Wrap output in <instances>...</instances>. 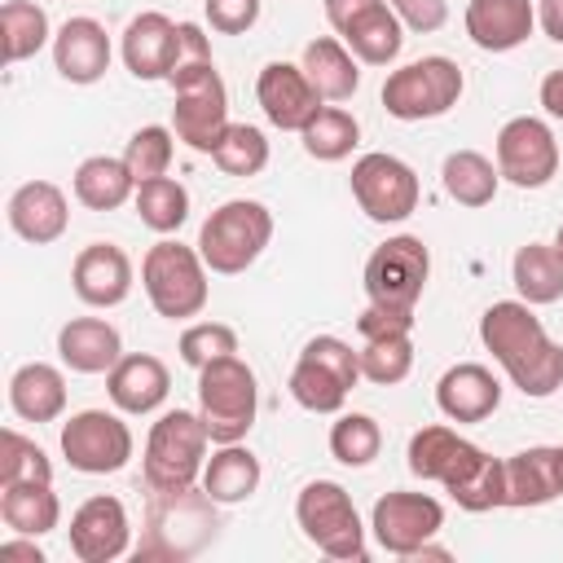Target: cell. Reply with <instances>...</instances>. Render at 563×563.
Returning a JSON list of instances; mask_svg holds the SVG:
<instances>
[{"mask_svg":"<svg viewBox=\"0 0 563 563\" xmlns=\"http://www.w3.org/2000/svg\"><path fill=\"white\" fill-rule=\"evenodd\" d=\"M339 40L352 48V57L361 66H391L405 48V26L391 13V4L383 0L378 9H369L365 18H356L347 31H339Z\"/></svg>","mask_w":563,"mask_h":563,"instance_id":"obj_35","label":"cell"},{"mask_svg":"<svg viewBox=\"0 0 563 563\" xmlns=\"http://www.w3.org/2000/svg\"><path fill=\"white\" fill-rule=\"evenodd\" d=\"M427 277H431L427 242L413 238V233H396L383 246H374L369 260H365V299L374 308L413 317V308L427 290Z\"/></svg>","mask_w":563,"mask_h":563,"instance_id":"obj_10","label":"cell"},{"mask_svg":"<svg viewBox=\"0 0 563 563\" xmlns=\"http://www.w3.org/2000/svg\"><path fill=\"white\" fill-rule=\"evenodd\" d=\"M361 356V378L374 387H396L409 378L413 369V330H391V334H374L361 339L356 347Z\"/></svg>","mask_w":563,"mask_h":563,"instance_id":"obj_38","label":"cell"},{"mask_svg":"<svg viewBox=\"0 0 563 563\" xmlns=\"http://www.w3.org/2000/svg\"><path fill=\"white\" fill-rule=\"evenodd\" d=\"M383 449V427L369 413H339L330 427V453L343 466H369Z\"/></svg>","mask_w":563,"mask_h":563,"instance_id":"obj_42","label":"cell"},{"mask_svg":"<svg viewBox=\"0 0 563 563\" xmlns=\"http://www.w3.org/2000/svg\"><path fill=\"white\" fill-rule=\"evenodd\" d=\"M70 189H75V202H79V207H88V211H114V207H123V202L136 194V180H132L123 154H119V158L92 154V158H84V163L75 167Z\"/></svg>","mask_w":563,"mask_h":563,"instance_id":"obj_33","label":"cell"},{"mask_svg":"<svg viewBox=\"0 0 563 563\" xmlns=\"http://www.w3.org/2000/svg\"><path fill=\"white\" fill-rule=\"evenodd\" d=\"M352 198L374 224H400L418 211L422 185L405 158L387 150H369L352 163Z\"/></svg>","mask_w":563,"mask_h":563,"instance_id":"obj_11","label":"cell"},{"mask_svg":"<svg viewBox=\"0 0 563 563\" xmlns=\"http://www.w3.org/2000/svg\"><path fill=\"white\" fill-rule=\"evenodd\" d=\"M510 282H515L519 299L532 308L559 303L563 299V255L554 251V242H523L510 260Z\"/></svg>","mask_w":563,"mask_h":563,"instance_id":"obj_34","label":"cell"},{"mask_svg":"<svg viewBox=\"0 0 563 563\" xmlns=\"http://www.w3.org/2000/svg\"><path fill=\"white\" fill-rule=\"evenodd\" d=\"M176 347H180V361L185 365L202 369V365L238 352V330L224 325V321H194V325L180 330V343Z\"/></svg>","mask_w":563,"mask_h":563,"instance_id":"obj_44","label":"cell"},{"mask_svg":"<svg viewBox=\"0 0 563 563\" xmlns=\"http://www.w3.org/2000/svg\"><path fill=\"white\" fill-rule=\"evenodd\" d=\"M180 22H172L167 13H136L128 26H123V40H119V53H123V66L154 84V79H172L176 70V57H180Z\"/></svg>","mask_w":563,"mask_h":563,"instance_id":"obj_17","label":"cell"},{"mask_svg":"<svg viewBox=\"0 0 563 563\" xmlns=\"http://www.w3.org/2000/svg\"><path fill=\"white\" fill-rule=\"evenodd\" d=\"M435 405L449 422H484L501 405V383L479 361H457L435 383Z\"/></svg>","mask_w":563,"mask_h":563,"instance_id":"obj_20","label":"cell"},{"mask_svg":"<svg viewBox=\"0 0 563 563\" xmlns=\"http://www.w3.org/2000/svg\"><path fill=\"white\" fill-rule=\"evenodd\" d=\"M497 172L515 189H541L559 176V141L554 128L537 114H515L497 128Z\"/></svg>","mask_w":563,"mask_h":563,"instance_id":"obj_13","label":"cell"},{"mask_svg":"<svg viewBox=\"0 0 563 563\" xmlns=\"http://www.w3.org/2000/svg\"><path fill=\"white\" fill-rule=\"evenodd\" d=\"M554 251L563 255V224H559V233H554Z\"/></svg>","mask_w":563,"mask_h":563,"instance_id":"obj_54","label":"cell"},{"mask_svg":"<svg viewBox=\"0 0 563 563\" xmlns=\"http://www.w3.org/2000/svg\"><path fill=\"white\" fill-rule=\"evenodd\" d=\"M440 185H444V194H449L457 207L479 211V207H488V202L497 198L501 172H497V163H493L488 154H479V150H453V154H444V163H440Z\"/></svg>","mask_w":563,"mask_h":563,"instance_id":"obj_32","label":"cell"},{"mask_svg":"<svg viewBox=\"0 0 563 563\" xmlns=\"http://www.w3.org/2000/svg\"><path fill=\"white\" fill-rule=\"evenodd\" d=\"M202 9L220 35H246L260 22V0H202Z\"/></svg>","mask_w":563,"mask_h":563,"instance_id":"obj_45","label":"cell"},{"mask_svg":"<svg viewBox=\"0 0 563 563\" xmlns=\"http://www.w3.org/2000/svg\"><path fill=\"white\" fill-rule=\"evenodd\" d=\"M466 79H462V66L453 57H418V62H405L396 66L387 79H383V110L400 123H422V119H440L457 106Z\"/></svg>","mask_w":563,"mask_h":563,"instance_id":"obj_7","label":"cell"},{"mask_svg":"<svg viewBox=\"0 0 563 563\" xmlns=\"http://www.w3.org/2000/svg\"><path fill=\"white\" fill-rule=\"evenodd\" d=\"M440 528H444V506L431 493H405V488H396V493L378 497L374 510H369L374 541L387 554H396V559H413Z\"/></svg>","mask_w":563,"mask_h":563,"instance_id":"obj_14","label":"cell"},{"mask_svg":"<svg viewBox=\"0 0 563 563\" xmlns=\"http://www.w3.org/2000/svg\"><path fill=\"white\" fill-rule=\"evenodd\" d=\"M70 290L88 308H119L132 295V260L114 242H88L70 264Z\"/></svg>","mask_w":563,"mask_h":563,"instance_id":"obj_18","label":"cell"},{"mask_svg":"<svg viewBox=\"0 0 563 563\" xmlns=\"http://www.w3.org/2000/svg\"><path fill=\"white\" fill-rule=\"evenodd\" d=\"M44 44H53L48 13H44L35 0H4V4H0V48H4V66H18V62L35 57Z\"/></svg>","mask_w":563,"mask_h":563,"instance_id":"obj_36","label":"cell"},{"mask_svg":"<svg viewBox=\"0 0 563 563\" xmlns=\"http://www.w3.org/2000/svg\"><path fill=\"white\" fill-rule=\"evenodd\" d=\"M132 545V523L119 497H88L75 515H70V554L79 563H114L123 559Z\"/></svg>","mask_w":563,"mask_h":563,"instance_id":"obj_15","label":"cell"},{"mask_svg":"<svg viewBox=\"0 0 563 563\" xmlns=\"http://www.w3.org/2000/svg\"><path fill=\"white\" fill-rule=\"evenodd\" d=\"M554 457H559V484H563V444H554Z\"/></svg>","mask_w":563,"mask_h":563,"instance_id":"obj_53","label":"cell"},{"mask_svg":"<svg viewBox=\"0 0 563 563\" xmlns=\"http://www.w3.org/2000/svg\"><path fill=\"white\" fill-rule=\"evenodd\" d=\"M211 163L224 176H260L268 167V136L251 123H229L220 145L211 150Z\"/></svg>","mask_w":563,"mask_h":563,"instance_id":"obj_40","label":"cell"},{"mask_svg":"<svg viewBox=\"0 0 563 563\" xmlns=\"http://www.w3.org/2000/svg\"><path fill=\"white\" fill-rule=\"evenodd\" d=\"M537 26L554 44H563V0H537Z\"/></svg>","mask_w":563,"mask_h":563,"instance_id":"obj_52","label":"cell"},{"mask_svg":"<svg viewBox=\"0 0 563 563\" xmlns=\"http://www.w3.org/2000/svg\"><path fill=\"white\" fill-rule=\"evenodd\" d=\"M176 31H180V57H176V66H185V62H211V44H207V35H202L198 22H180Z\"/></svg>","mask_w":563,"mask_h":563,"instance_id":"obj_49","label":"cell"},{"mask_svg":"<svg viewBox=\"0 0 563 563\" xmlns=\"http://www.w3.org/2000/svg\"><path fill=\"white\" fill-rule=\"evenodd\" d=\"M462 26L475 48L510 53L537 31V4L532 0H466Z\"/></svg>","mask_w":563,"mask_h":563,"instance_id":"obj_22","label":"cell"},{"mask_svg":"<svg viewBox=\"0 0 563 563\" xmlns=\"http://www.w3.org/2000/svg\"><path fill=\"white\" fill-rule=\"evenodd\" d=\"M53 66L66 84H97L110 70V35L97 18H66L53 35Z\"/></svg>","mask_w":563,"mask_h":563,"instance_id":"obj_21","label":"cell"},{"mask_svg":"<svg viewBox=\"0 0 563 563\" xmlns=\"http://www.w3.org/2000/svg\"><path fill=\"white\" fill-rule=\"evenodd\" d=\"M559 493L563 484H559L554 444H532L506 457V506L532 510V506H550Z\"/></svg>","mask_w":563,"mask_h":563,"instance_id":"obj_26","label":"cell"},{"mask_svg":"<svg viewBox=\"0 0 563 563\" xmlns=\"http://www.w3.org/2000/svg\"><path fill=\"white\" fill-rule=\"evenodd\" d=\"M207 264L198 255V246H185V242H154L141 260V286H145V299L158 317L167 321H189L207 308V295H211V282H207Z\"/></svg>","mask_w":563,"mask_h":563,"instance_id":"obj_5","label":"cell"},{"mask_svg":"<svg viewBox=\"0 0 563 563\" xmlns=\"http://www.w3.org/2000/svg\"><path fill=\"white\" fill-rule=\"evenodd\" d=\"M299 141H303V154H308V158H317V163H339V158H347V154L356 150L361 123H356V114L343 110V106H321V110L303 123Z\"/></svg>","mask_w":563,"mask_h":563,"instance_id":"obj_37","label":"cell"},{"mask_svg":"<svg viewBox=\"0 0 563 563\" xmlns=\"http://www.w3.org/2000/svg\"><path fill=\"white\" fill-rule=\"evenodd\" d=\"M444 493L462 510H471V515H484V510L506 506V457H493V453H484L475 444L471 457L457 466V475L444 484Z\"/></svg>","mask_w":563,"mask_h":563,"instance_id":"obj_31","label":"cell"},{"mask_svg":"<svg viewBox=\"0 0 563 563\" xmlns=\"http://www.w3.org/2000/svg\"><path fill=\"white\" fill-rule=\"evenodd\" d=\"M264 471H260V457L238 440V444H220L207 466H202V493L216 501V506H238V501H251L255 488H260Z\"/></svg>","mask_w":563,"mask_h":563,"instance_id":"obj_29","label":"cell"},{"mask_svg":"<svg viewBox=\"0 0 563 563\" xmlns=\"http://www.w3.org/2000/svg\"><path fill=\"white\" fill-rule=\"evenodd\" d=\"M255 101H260L264 119L282 132H303V123L325 106L321 92L312 88V79L303 75V66H295V62H268L255 79Z\"/></svg>","mask_w":563,"mask_h":563,"instance_id":"obj_16","label":"cell"},{"mask_svg":"<svg viewBox=\"0 0 563 563\" xmlns=\"http://www.w3.org/2000/svg\"><path fill=\"white\" fill-rule=\"evenodd\" d=\"M57 356L75 374H110L123 356V339L106 317H70L57 330Z\"/></svg>","mask_w":563,"mask_h":563,"instance_id":"obj_24","label":"cell"},{"mask_svg":"<svg viewBox=\"0 0 563 563\" xmlns=\"http://www.w3.org/2000/svg\"><path fill=\"white\" fill-rule=\"evenodd\" d=\"M387 4L400 18V26L418 31V35H431L449 22V0H387Z\"/></svg>","mask_w":563,"mask_h":563,"instance_id":"obj_46","label":"cell"},{"mask_svg":"<svg viewBox=\"0 0 563 563\" xmlns=\"http://www.w3.org/2000/svg\"><path fill=\"white\" fill-rule=\"evenodd\" d=\"M391 330H413V317H400V312H387V308H374V303L356 317V334H361V339L391 334Z\"/></svg>","mask_w":563,"mask_h":563,"instance_id":"obj_47","label":"cell"},{"mask_svg":"<svg viewBox=\"0 0 563 563\" xmlns=\"http://www.w3.org/2000/svg\"><path fill=\"white\" fill-rule=\"evenodd\" d=\"M303 75L312 79V88L321 92V101H347L361 88V62L352 57V48L339 35H317L303 44L299 57Z\"/></svg>","mask_w":563,"mask_h":563,"instance_id":"obj_27","label":"cell"},{"mask_svg":"<svg viewBox=\"0 0 563 563\" xmlns=\"http://www.w3.org/2000/svg\"><path fill=\"white\" fill-rule=\"evenodd\" d=\"M172 132L194 154H211L224 136L229 119V92L216 70V62H185L172 70Z\"/></svg>","mask_w":563,"mask_h":563,"instance_id":"obj_4","label":"cell"},{"mask_svg":"<svg viewBox=\"0 0 563 563\" xmlns=\"http://www.w3.org/2000/svg\"><path fill=\"white\" fill-rule=\"evenodd\" d=\"M207 444L211 435H207L202 413H189V409L158 413V422L145 435V453H141L145 484L154 493H189L202 479Z\"/></svg>","mask_w":563,"mask_h":563,"instance_id":"obj_2","label":"cell"},{"mask_svg":"<svg viewBox=\"0 0 563 563\" xmlns=\"http://www.w3.org/2000/svg\"><path fill=\"white\" fill-rule=\"evenodd\" d=\"M0 519L9 532L22 537H48L62 523V501L53 493V479H22L0 484Z\"/></svg>","mask_w":563,"mask_h":563,"instance_id":"obj_28","label":"cell"},{"mask_svg":"<svg viewBox=\"0 0 563 563\" xmlns=\"http://www.w3.org/2000/svg\"><path fill=\"white\" fill-rule=\"evenodd\" d=\"M383 0H325V22L334 26V35L339 31H347L356 18H365L369 9H378Z\"/></svg>","mask_w":563,"mask_h":563,"instance_id":"obj_48","label":"cell"},{"mask_svg":"<svg viewBox=\"0 0 563 563\" xmlns=\"http://www.w3.org/2000/svg\"><path fill=\"white\" fill-rule=\"evenodd\" d=\"M4 216H9V229H13L22 242L48 246V242H57V238L66 233V224H70V202H66L62 185H53V180H26V185H18V189L9 194Z\"/></svg>","mask_w":563,"mask_h":563,"instance_id":"obj_19","label":"cell"},{"mask_svg":"<svg viewBox=\"0 0 563 563\" xmlns=\"http://www.w3.org/2000/svg\"><path fill=\"white\" fill-rule=\"evenodd\" d=\"M62 457L79 475H114L132 462V431L110 409H79L62 422Z\"/></svg>","mask_w":563,"mask_h":563,"instance_id":"obj_12","label":"cell"},{"mask_svg":"<svg viewBox=\"0 0 563 563\" xmlns=\"http://www.w3.org/2000/svg\"><path fill=\"white\" fill-rule=\"evenodd\" d=\"M479 343L493 352V361L506 369V378L532 396L545 400L563 387V347L545 334L541 317L523 299H497L479 317Z\"/></svg>","mask_w":563,"mask_h":563,"instance_id":"obj_1","label":"cell"},{"mask_svg":"<svg viewBox=\"0 0 563 563\" xmlns=\"http://www.w3.org/2000/svg\"><path fill=\"white\" fill-rule=\"evenodd\" d=\"M9 559H22V563H44V550L35 545V537L13 532L9 541H0V563H9Z\"/></svg>","mask_w":563,"mask_h":563,"instance_id":"obj_50","label":"cell"},{"mask_svg":"<svg viewBox=\"0 0 563 563\" xmlns=\"http://www.w3.org/2000/svg\"><path fill=\"white\" fill-rule=\"evenodd\" d=\"M268 242H273V211L264 202H255V198L220 202L198 229V255L220 277L246 273L264 255Z\"/></svg>","mask_w":563,"mask_h":563,"instance_id":"obj_3","label":"cell"},{"mask_svg":"<svg viewBox=\"0 0 563 563\" xmlns=\"http://www.w3.org/2000/svg\"><path fill=\"white\" fill-rule=\"evenodd\" d=\"M22 479H53V462L35 440L4 427L0 431V484H22Z\"/></svg>","mask_w":563,"mask_h":563,"instance_id":"obj_43","label":"cell"},{"mask_svg":"<svg viewBox=\"0 0 563 563\" xmlns=\"http://www.w3.org/2000/svg\"><path fill=\"white\" fill-rule=\"evenodd\" d=\"M9 409L22 422H57L66 413V374L48 361H26L9 378Z\"/></svg>","mask_w":563,"mask_h":563,"instance_id":"obj_25","label":"cell"},{"mask_svg":"<svg viewBox=\"0 0 563 563\" xmlns=\"http://www.w3.org/2000/svg\"><path fill=\"white\" fill-rule=\"evenodd\" d=\"M106 391H110L119 413L141 418V413H154L167 400L172 374L154 352H123L119 365L106 374Z\"/></svg>","mask_w":563,"mask_h":563,"instance_id":"obj_23","label":"cell"},{"mask_svg":"<svg viewBox=\"0 0 563 563\" xmlns=\"http://www.w3.org/2000/svg\"><path fill=\"white\" fill-rule=\"evenodd\" d=\"M475 444L466 440V435H457L453 427H444V422H431V427H418L413 435H409V449H405V457H409V471L418 475V479H435L440 488L457 475V466L466 462V453H471Z\"/></svg>","mask_w":563,"mask_h":563,"instance_id":"obj_30","label":"cell"},{"mask_svg":"<svg viewBox=\"0 0 563 563\" xmlns=\"http://www.w3.org/2000/svg\"><path fill=\"white\" fill-rule=\"evenodd\" d=\"M132 207L141 216L145 229L154 233H176L185 220H189V189L176 180V176H154V180H141L136 194H132Z\"/></svg>","mask_w":563,"mask_h":563,"instance_id":"obj_39","label":"cell"},{"mask_svg":"<svg viewBox=\"0 0 563 563\" xmlns=\"http://www.w3.org/2000/svg\"><path fill=\"white\" fill-rule=\"evenodd\" d=\"M295 523L303 528V537L339 559V563H352V559H365V523L347 497L343 484L334 479H308L295 497Z\"/></svg>","mask_w":563,"mask_h":563,"instance_id":"obj_9","label":"cell"},{"mask_svg":"<svg viewBox=\"0 0 563 563\" xmlns=\"http://www.w3.org/2000/svg\"><path fill=\"white\" fill-rule=\"evenodd\" d=\"M361 383V356L339 334H317L303 343L295 369H290V396L308 413H339L347 391Z\"/></svg>","mask_w":563,"mask_h":563,"instance_id":"obj_8","label":"cell"},{"mask_svg":"<svg viewBox=\"0 0 563 563\" xmlns=\"http://www.w3.org/2000/svg\"><path fill=\"white\" fill-rule=\"evenodd\" d=\"M260 409V387L255 369L233 352L198 369V413L207 422L211 444H238L255 427Z\"/></svg>","mask_w":563,"mask_h":563,"instance_id":"obj_6","label":"cell"},{"mask_svg":"<svg viewBox=\"0 0 563 563\" xmlns=\"http://www.w3.org/2000/svg\"><path fill=\"white\" fill-rule=\"evenodd\" d=\"M537 97H541V106H545V114H550V119H563V66H559V70H550V75L541 79Z\"/></svg>","mask_w":563,"mask_h":563,"instance_id":"obj_51","label":"cell"},{"mask_svg":"<svg viewBox=\"0 0 563 563\" xmlns=\"http://www.w3.org/2000/svg\"><path fill=\"white\" fill-rule=\"evenodd\" d=\"M172 154H176V132L163 128V123L136 128V132L128 136V145H123V163H128V172H132L136 185H141V180H154V176H167Z\"/></svg>","mask_w":563,"mask_h":563,"instance_id":"obj_41","label":"cell"}]
</instances>
